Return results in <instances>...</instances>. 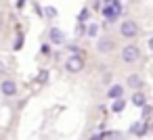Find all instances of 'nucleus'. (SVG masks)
Here are the masks:
<instances>
[{
	"instance_id": "423d86ee",
	"label": "nucleus",
	"mask_w": 153,
	"mask_h": 140,
	"mask_svg": "<svg viewBox=\"0 0 153 140\" xmlns=\"http://www.w3.org/2000/svg\"><path fill=\"white\" fill-rule=\"evenodd\" d=\"M130 132L136 134V136H145V134L149 132V123H145V121H136V123L130 125Z\"/></svg>"
},
{
	"instance_id": "4468645a",
	"label": "nucleus",
	"mask_w": 153,
	"mask_h": 140,
	"mask_svg": "<svg viewBox=\"0 0 153 140\" xmlns=\"http://www.w3.org/2000/svg\"><path fill=\"white\" fill-rule=\"evenodd\" d=\"M84 34H86L88 38H97V34H99V25H97V23H90L88 29H86Z\"/></svg>"
},
{
	"instance_id": "4be33fe9",
	"label": "nucleus",
	"mask_w": 153,
	"mask_h": 140,
	"mask_svg": "<svg viewBox=\"0 0 153 140\" xmlns=\"http://www.w3.org/2000/svg\"><path fill=\"white\" fill-rule=\"evenodd\" d=\"M23 7H25V0H17V9H19V11H21V9H23Z\"/></svg>"
},
{
	"instance_id": "b1692460",
	"label": "nucleus",
	"mask_w": 153,
	"mask_h": 140,
	"mask_svg": "<svg viewBox=\"0 0 153 140\" xmlns=\"http://www.w3.org/2000/svg\"><path fill=\"white\" fill-rule=\"evenodd\" d=\"M103 2H111V0H103Z\"/></svg>"
},
{
	"instance_id": "dca6fc26",
	"label": "nucleus",
	"mask_w": 153,
	"mask_h": 140,
	"mask_svg": "<svg viewBox=\"0 0 153 140\" xmlns=\"http://www.w3.org/2000/svg\"><path fill=\"white\" fill-rule=\"evenodd\" d=\"M42 15H46L48 19H55V17H57V9H55V7H44Z\"/></svg>"
},
{
	"instance_id": "f3484780",
	"label": "nucleus",
	"mask_w": 153,
	"mask_h": 140,
	"mask_svg": "<svg viewBox=\"0 0 153 140\" xmlns=\"http://www.w3.org/2000/svg\"><path fill=\"white\" fill-rule=\"evenodd\" d=\"M111 9L115 11V15H117V17H120V15H122V11H124V9H122V2H120V0H111Z\"/></svg>"
},
{
	"instance_id": "6ab92c4d",
	"label": "nucleus",
	"mask_w": 153,
	"mask_h": 140,
	"mask_svg": "<svg viewBox=\"0 0 153 140\" xmlns=\"http://www.w3.org/2000/svg\"><path fill=\"white\" fill-rule=\"evenodd\" d=\"M149 115H151V107H149V105H145V107H143V117L147 119Z\"/></svg>"
},
{
	"instance_id": "39448f33",
	"label": "nucleus",
	"mask_w": 153,
	"mask_h": 140,
	"mask_svg": "<svg viewBox=\"0 0 153 140\" xmlns=\"http://www.w3.org/2000/svg\"><path fill=\"white\" fill-rule=\"evenodd\" d=\"M48 38H51V42H53V44L61 46V44L65 42V32H63V29H59V27H51Z\"/></svg>"
},
{
	"instance_id": "9b49d317",
	"label": "nucleus",
	"mask_w": 153,
	"mask_h": 140,
	"mask_svg": "<svg viewBox=\"0 0 153 140\" xmlns=\"http://www.w3.org/2000/svg\"><path fill=\"white\" fill-rule=\"evenodd\" d=\"M88 19H90V9H82L78 13V25H86Z\"/></svg>"
},
{
	"instance_id": "1a4fd4ad",
	"label": "nucleus",
	"mask_w": 153,
	"mask_h": 140,
	"mask_svg": "<svg viewBox=\"0 0 153 140\" xmlns=\"http://www.w3.org/2000/svg\"><path fill=\"white\" fill-rule=\"evenodd\" d=\"M128 86H130L134 92H138V90L143 88V80H140V75H136V73L128 75Z\"/></svg>"
},
{
	"instance_id": "f257e3e1",
	"label": "nucleus",
	"mask_w": 153,
	"mask_h": 140,
	"mask_svg": "<svg viewBox=\"0 0 153 140\" xmlns=\"http://www.w3.org/2000/svg\"><path fill=\"white\" fill-rule=\"evenodd\" d=\"M138 59H140V48H138L136 44H128V46L122 48V61H124V63L132 65V63H136Z\"/></svg>"
},
{
	"instance_id": "6e6552de",
	"label": "nucleus",
	"mask_w": 153,
	"mask_h": 140,
	"mask_svg": "<svg viewBox=\"0 0 153 140\" xmlns=\"http://www.w3.org/2000/svg\"><path fill=\"white\" fill-rule=\"evenodd\" d=\"M97 50H99V52H111V50H113V42H111L109 38H103V40L97 42Z\"/></svg>"
},
{
	"instance_id": "412c9836",
	"label": "nucleus",
	"mask_w": 153,
	"mask_h": 140,
	"mask_svg": "<svg viewBox=\"0 0 153 140\" xmlns=\"http://www.w3.org/2000/svg\"><path fill=\"white\" fill-rule=\"evenodd\" d=\"M90 140H105V134H97V136H92Z\"/></svg>"
},
{
	"instance_id": "ddd939ff",
	"label": "nucleus",
	"mask_w": 153,
	"mask_h": 140,
	"mask_svg": "<svg viewBox=\"0 0 153 140\" xmlns=\"http://www.w3.org/2000/svg\"><path fill=\"white\" fill-rule=\"evenodd\" d=\"M124 107H126V100H124V98H117V100H113L111 111H113V113H122V111H124Z\"/></svg>"
},
{
	"instance_id": "a211bd4d",
	"label": "nucleus",
	"mask_w": 153,
	"mask_h": 140,
	"mask_svg": "<svg viewBox=\"0 0 153 140\" xmlns=\"http://www.w3.org/2000/svg\"><path fill=\"white\" fill-rule=\"evenodd\" d=\"M21 46H23V36L19 34V36H17V42H15V46H13V48H15V50H19Z\"/></svg>"
},
{
	"instance_id": "2eb2a0df",
	"label": "nucleus",
	"mask_w": 153,
	"mask_h": 140,
	"mask_svg": "<svg viewBox=\"0 0 153 140\" xmlns=\"http://www.w3.org/2000/svg\"><path fill=\"white\" fill-rule=\"evenodd\" d=\"M36 82H38V84H46V82H48V69H40Z\"/></svg>"
},
{
	"instance_id": "0eeeda50",
	"label": "nucleus",
	"mask_w": 153,
	"mask_h": 140,
	"mask_svg": "<svg viewBox=\"0 0 153 140\" xmlns=\"http://www.w3.org/2000/svg\"><path fill=\"white\" fill-rule=\"evenodd\" d=\"M107 96H109L111 100H117V98H122V96H124V88H122V84H113V86L107 90Z\"/></svg>"
},
{
	"instance_id": "7ed1b4c3",
	"label": "nucleus",
	"mask_w": 153,
	"mask_h": 140,
	"mask_svg": "<svg viewBox=\"0 0 153 140\" xmlns=\"http://www.w3.org/2000/svg\"><path fill=\"white\" fill-rule=\"evenodd\" d=\"M65 69H67V73H80L84 69V59L80 55H69L65 61Z\"/></svg>"
},
{
	"instance_id": "aec40b11",
	"label": "nucleus",
	"mask_w": 153,
	"mask_h": 140,
	"mask_svg": "<svg viewBox=\"0 0 153 140\" xmlns=\"http://www.w3.org/2000/svg\"><path fill=\"white\" fill-rule=\"evenodd\" d=\"M2 73H7V65H4L2 61H0V75H2Z\"/></svg>"
},
{
	"instance_id": "9d476101",
	"label": "nucleus",
	"mask_w": 153,
	"mask_h": 140,
	"mask_svg": "<svg viewBox=\"0 0 153 140\" xmlns=\"http://www.w3.org/2000/svg\"><path fill=\"white\" fill-rule=\"evenodd\" d=\"M132 105H134V107H140V109H143V107L147 105V98H145V94H143L140 90L132 94Z\"/></svg>"
},
{
	"instance_id": "20e7f679",
	"label": "nucleus",
	"mask_w": 153,
	"mask_h": 140,
	"mask_svg": "<svg viewBox=\"0 0 153 140\" xmlns=\"http://www.w3.org/2000/svg\"><path fill=\"white\" fill-rule=\"evenodd\" d=\"M17 82L15 80H2V84H0V92H2V96H15L17 94Z\"/></svg>"
},
{
	"instance_id": "f8f14e48",
	"label": "nucleus",
	"mask_w": 153,
	"mask_h": 140,
	"mask_svg": "<svg viewBox=\"0 0 153 140\" xmlns=\"http://www.w3.org/2000/svg\"><path fill=\"white\" fill-rule=\"evenodd\" d=\"M103 17H105V19H111V21L117 19V15H115V11L111 9V4H103Z\"/></svg>"
},
{
	"instance_id": "f03ea898",
	"label": "nucleus",
	"mask_w": 153,
	"mask_h": 140,
	"mask_svg": "<svg viewBox=\"0 0 153 140\" xmlns=\"http://www.w3.org/2000/svg\"><path fill=\"white\" fill-rule=\"evenodd\" d=\"M120 34H122V38H126V40L136 38V36H138V25H136V21H132V19L122 21V23H120Z\"/></svg>"
},
{
	"instance_id": "5701e85b",
	"label": "nucleus",
	"mask_w": 153,
	"mask_h": 140,
	"mask_svg": "<svg viewBox=\"0 0 153 140\" xmlns=\"http://www.w3.org/2000/svg\"><path fill=\"white\" fill-rule=\"evenodd\" d=\"M86 32V25H78V34H84Z\"/></svg>"
}]
</instances>
